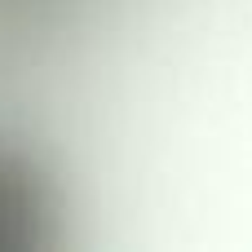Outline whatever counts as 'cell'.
Returning <instances> with one entry per match:
<instances>
[{
	"label": "cell",
	"instance_id": "1",
	"mask_svg": "<svg viewBox=\"0 0 252 252\" xmlns=\"http://www.w3.org/2000/svg\"><path fill=\"white\" fill-rule=\"evenodd\" d=\"M49 221V195L35 168L0 146V248H35L44 239Z\"/></svg>",
	"mask_w": 252,
	"mask_h": 252
}]
</instances>
